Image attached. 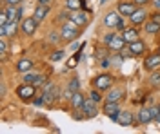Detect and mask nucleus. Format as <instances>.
Masks as SVG:
<instances>
[{
    "instance_id": "nucleus-1",
    "label": "nucleus",
    "mask_w": 160,
    "mask_h": 134,
    "mask_svg": "<svg viewBox=\"0 0 160 134\" xmlns=\"http://www.w3.org/2000/svg\"><path fill=\"white\" fill-rule=\"evenodd\" d=\"M80 29H82V27H78L73 20H68L64 25H62V31H60V35H62V42L71 44L73 40H77V38L80 36Z\"/></svg>"
},
{
    "instance_id": "nucleus-2",
    "label": "nucleus",
    "mask_w": 160,
    "mask_h": 134,
    "mask_svg": "<svg viewBox=\"0 0 160 134\" xmlns=\"http://www.w3.org/2000/svg\"><path fill=\"white\" fill-rule=\"evenodd\" d=\"M113 83H115V80H113L111 74H100V76H97V78L93 80L95 89H98L100 93H102V91H109L111 87H113Z\"/></svg>"
},
{
    "instance_id": "nucleus-3",
    "label": "nucleus",
    "mask_w": 160,
    "mask_h": 134,
    "mask_svg": "<svg viewBox=\"0 0 160 134\" xmlns=\"http://www.w3.org/2000/svg\"><path fill=\"white\" fill-rule=\"evenodd\" d=\"M58 87L55 85V83L48 82L46 85H44V93H42V96H44V100H46V103L48 105H51V103L55 102V100H58Z\"/></svg>"
},
{
    "instance_id": "nucleus-4",
    "label": "nucleus",
    "mask_w": 160,
    "mask_h": 134,
    "mask_svg": "<svg viewBox=\"0 0 160 134\" xmlns=\"http://www.w3.org/2000/svg\"><path fill=\"white\" fill-rule=\"evenodd\" d=\"M35 89H37V85L35 83H22L17 87V96L22 98V100H31L33 96H35Z\"/></svg>"
},
{
    "instance_id": "nucleus-5",
    "label": "nucleus",
    "mask_w": 160,
    "mask_h": 134,
    "mask_svg": "<svg viewBox=\"0 0 160 134\" xmlns=\"http://www.w3.org/2000/svg\"><path fill=\"white\" fill-rule=\"evenodd\" d=\"M122 20V15H120L118 11H109L108 15H106V18H104V24L109 27V29H117V25L120 24Z\"/></svg>"
},
{
    "instance_id": "nucleus-6",
    "label": "nucleus",
    "mask_w": 160,
    "mask_h": 134,
    "mask_svg": "<svg viewBox=\"0 0 160 134\" xmlns=\"http://www.w3.org/2000/svg\"><path fill=\"white\" fill-rule=\"evenodd\" d=\"M82 113H84V118H95L98 114V109H97V102L93 100H86L84 105H82Z\"/></svg>"
},
{
    "instance_id": "nucleus-7",
    "label": "nucleus",
    "mask_w": 160,
    "mask_h": 134,
    "mask_svg": "<svg viewBox=\"0 0 160 134\" xmlns=\"http://www.w3.org/2000/svg\"><path fill=\"white\" fill-rule=\"evenodd\" d=\"M144 67L148 71H155L160 67V53H153V54H148L146 60H144Z\"/></svg>"
},
{
    "instance_id": "nucleus-8",
    "label": "nucleus",
    "mask_w": 160,
    "mask_h": 134,
    "mask_svg": "<svg viewBox=\"0 0 160 134\" xmlns=\"http://www.w3.org/2000/svg\"><path fill=\"white\" fill-rule=\"evenodd\" d=\"M37 27H38V22L35 20L33 16H31V18H24V20H22V25H20L22 33H24V35H29V36L37 31Z\"/></svg>"
},
{
    "instance_id": "nucleus-9",
    "label": "nucleus",
    "mask_w": 160,
    "mask_h": 134,
    "mask_svg": "<svg viewBox=\"0 0 160 134\" xmlns=\"http://www.w3.org/2000/svg\"><path fill=\"white\" fill-rule=\"evenodd\" d=\"M117 11H118L122 16H128V18H129L131 15L137 11V4H135V2H120Z\"/></svg>"
},
{
    "instance_id": "nucleus-10",
    "label": "nucleus",
    "mask_w": 160,
    "mask_h": 134,
    "mask_svg": "<svg viewBox=\"0 0 160 134\" xmlns=\"http://www.w3.org/2000/svg\"><path fill=\"white\" fill-rule=\"evenodd\" d=\"M69 20H73L77 25H78V27H86V25L89 24V16H88L84 11L77 9L75 13H71V18H69Z\"/></svg>"
},
{
    "instance_id": "nucleus-11",
    "label": "nucleus",
    "mask_w": 160,
    "mask_h": 134,
    "mask_svg": "<svg viewBox=\"0 0 160 134\" xmlns=\"http://www.w3.org/2000/svg\"><path fill=\"white\" fill-rule=\"evenodd\" d=\"M129 20L133 25H140V24H146V20H148V13L142 9V7H137V11L133 13L129 16Z\"/></svg>"
},
{
    "instance_id": "nucleus-12",
    "label": "nucleus",
    "mask_w": 160,
    "mask_h": 134,
    "mask_svg": "<svg viewBox=\"0 0 160 134\" xmlns=\"http://www.w3.org/2000/svg\"><path fill=\"white\" fill-rule=\"evenodd\" d=\"M133 122H135V118H133V113H129V111H120L117 116V123H120L122 127H129V125H133Z\"/></svg>"
},
{
    "instance_id": "nucleus-13",
    "label": "nucleus",
    "mask_w": 160,
    "mask_h": 134,
    "mask_svg": "<svg viewBox=\"0 0 160 134\" xmlns=\"http://www.w3.org/2000/svg\"><path fill=\"white\" fill-rule=\"evenodd\" d=\"M106 45H108V49H109V51H122V49L126 47V40H124L122 36L118 38V36L115 35V36H113V38H111Z\"/></svg>"
},
{
    "instance_id": "nucleus-14",
    "label": "nucleus",
    "mask_w": 160,
    "mask_h": 134,
    "mask_svg": "<svg viewBox=\"0 0 160 134\" xmlns=\"http://www.w3.org/2000/svg\"><path fill=\"white\" fill-rule=\"evenodd\" d=\"M48 13H49L48 4H38V7H37V9H35V13H33V18L38 22V24H42V20L48 16Z\"/></svg>"
},
{
    "instance_id": "nucleus-15",
    "label": "nucleus",
    "mask_w": 160,
    "mask_h": 134,
    "mask_svg": "<svg viewBox=\"0 0 160 134\" xmlns=\"http://www.w3.org/2000/svg\"><path fill=\"white\" fill-rule=\"evenodd\" d=\"M129 51L133 53V56H138V54H144L146 53V44H144V40H135L129 44Z\"/></svg>"
},
{
    "instance_id": "nucleus-16",
    "label": "nucleus",
    "mask_w": 160,
    "mask_h": 134,
    "mask_svg": "<svg viewBox=\"0 0 160 134\" xmlns=\"http://www.w3.org/2000/svg\"><path fill=\"white\" fill-rule=\"evenodd\" d=\"M122 38L126 40V44H131V42L138 40V31H137L135 27H126V29L122 31Z\"/></svg>"
},
{
    "instance_id": "nucleus-17",
    "label": "nucleus",
    "mask_w": 160,
    "mask_h": 134,
    "mask_svg": "<svg viewBox=\"0 0 160 134\" xmlns=\"http://www.w3.org/2000/svg\"><path fill=\"white\" fill-rule=\"evenodd\" d=\"M137 122L138 123H149L153 122V114H151V109H140L138 114H137Z\"/></svg>"
},
{
    "instance_id": "nucleus-18",
    "label": "nucleus",
    "mask_w": 160,
    "mask_h": 134,
    "mask_svg": "<svg viewBox=\"0 0 160 134\" xmlns=\"http://www.w3.org/2000/svg\"><path fill=\"white\" fill-rule=\"evenodd\" d=\"M122 98H124V89H120V87L109 89V94L106 96V100H108V102H117V103H118Z\"/></svg>"
},
{
    "instance_id": "nucleus-19",
    "label": "nucleus",
    "mask_w": 160,
    "mask_h": 134,
    "mask_svg": "<svg viewBox=\"0 0 160 134\" xmlns=\"http://www.w3.org/2000/svg\"><path fill=\"white\" fill-rule=\"evenodd\" d=\"M102 111L108 114V116H111V114H118V113H120L118 103H117V102H108V100H106V103H104Z\"/></svg>"
},
{
    "instance_id": "nucleus-20",
    "label": "nucleus",
    "mask_w": 160,
    "mask_h": 134,
    "mask_svg": "<svg viewBox=\"0 0 160 134\" xmlns=\"http://www.w3.org/2000/svg\"><path fill=\"white\" fill-rule=\"evenodd\" d=\"M86 102V98H84V94L77 91V93H73V98H71V105H73V109H82V105Z\"/></svg>"
},
{
    "instance_id": "nucleus-21",
    "label": "nucleus",
    "mask_w": 160,
    "mask_h": 134,
    "mask_svg": "<svg viewBox=\"0 0 160 134\" xmlns=\"http://www.w3.org/2000/svg\"><path fill=\"white\" fill-rule=\"evenodd\" d=\"M31 69H33V62H31L29 58H22V60L17 63V71L22 72V74L28 72V71H31Z\"/></svg>"
},
{
    "instance_id": "nucleus-22",
    "label": "nucleus",
    "mask_w": 160,
    "mask_h": 134,
    "mask_svg": "<svg viewBox=\"0 0 160 134\" xmlns=\"http://www.w3.org/2000/svg\"><path fill=\"white\" fill-rule=\"evenodd\" d=\"M144 29L149 33V35H155V33L160 31V24H157L155 20H149V22H146V24H144Z\"/></svg>"
},
{
    "instance_id": "nucleus-23",
    "label": "nucleus",
    "mask_w": 160,
    "mask_h": 134,
    "mask_svg": "<svg viewBox=\"0 0 160 134\" xmlns=\"http://www.w3.org/2000/svg\"><path fill=\"white\" fill-rule=\"evenodd\" d=\"M60 40H62V35L57 33V31H51L49 35H48V42H49V44H57V42H60Z\"/></svg>"
},
{
    "instance_id": "nucleus-24",
    "label": "nucleus",
    "mask_w": 160,
    "mask_h": 134,
    "mask_svg": "<svg viewBox=\"0 0 160 134\" xmlns=\"http://www.w3.org/2000/svg\"><path fill=\"white\" fill-rule=\"evenodd\" d=\"M6 56H8V42L2 38V40H0V58L6 60Z\"/></svg>"
},
{
    "instance_id": "nucleus-25",
    "label": "nucleus",
    "mask_w": 160,
    "mask_h": 134,
    "mask_svg": "<svg viewBox=\"0 0 160 134\" xmlns=\"http://www.w3.org/2000/svg\"><path fill=\"white\" fill-rule=\"evenodd\" d=\"M149 83L153 87H160V72H153L149 76Z\"/></svg>"
},
{
    "instance_id": "nucleus-26",
    "label": "nucleus",
    "mask_w": 160,
    "mask_h": 134,
    "mask_svg": "<svg viewBox=\"0 0 160 134\" xmlns=\"http://www.w3.org/2000/svg\"><path fill=\"white\" fill-rule=\"evenodd\" d=\"M66 6H68V9L77 11L80 6H82V4H80V0H66Z\"/></svg>"
},
{
    "instance_id": "nucleus-27",
    "label": "nucleus",
    "mask_w": 160,
    "mask_h": 134,
    "mask_svg": "<svg viewBox=\"0 0 160 134\" xmlns=\"http://www.w3.org/2000/svg\"><path fill=\"white\" fill-rule=\"evenodd\" d=\"M68 87H69V89L73 91V93H77V91H78V87H80V82H78V78H73V80H71V82L68 83Z\"/></svg>"
},
{
    "instance_id": "nucleus-28",
    "label": "nucleus",
    "mask_w": 160,
    "mask_h": 134,
    "mask_svg": "<svg viewBox=\"0 0 160 134\" xmlns=\"http://www.w3.org/2000/svg\"><path fill=\"white\" fill-rule=\"evenodd\" d=\"M35 78H37V74H33V72H24V82L26 83H33L35 82Z\"/></svg>"
},
{
    "instance_id": "nucleus-29",
    "label": "nucleus",
    "mask_w": 160,
    "mask_h": 134,
    "mask_svg": "<svg viewBox=\"0 0 160 134\" xmlns=\"http://www.w3.org/2000/svg\"><path fill=\"white\" fill-rule=\"evenodd\" d=\"M89 98L93 100V102L98 103V102H100V98H102V96H100V91H98V89H93V91H91V94H89Z\"/></svg>"
},
{
    "instance_id": "nucleus-30",
    "label": "nucleus",
    "mask_w": 160,
    "mask_h": 134,
    "mask_svg": "<svg viewBox=\"0 0 160 134\" xmlns=\"http://www.w3.org/2000/svg\"><path fill=\"white\" fill-rule=\"evenodd\" d=\"M62 58H64V51H55L51 54V60H53V62H58Z\"/></svg>"
},
{
    "instance_id": "nucleus-31",
    "label": "nucleus",
    "mask_w": 160,
    "mask_h": 134,
    "mask_svg": "<svg viewBox=\"0 0 160 134\" xmlns=\"http://www.w3.org/2000/svg\"><path fill=\"white\" fill-rule=\"evenodd\" d=\"M35 85H37V87H40V85H44V83H46V78H44V76H38V74H37V78H35Z\"/></svg>"
},
{
    "instance_id": "nucleus-32",
    "label": "nucleus",
    "mask_w": 160,
    "mask_h": 134,
    "mask_svg": "<svg viewBox=\"0 0 160 134\" xmlns=\"http://www.w3.org/2000/svg\"><path fill=\"white\" fill-rule=\"evenodd\" d=\"M58 18H60V20H64V18H71V11L69 9H64L62 13H60Z\"/></svg>"
},
{
    "instance_id": "nucleus-33",
    "label": "nucleus",
    "mask_w": 160,
    "mask_h": 134,
    "mask_svg": "<svg viewBox=\"0 0 160 134\" xmlns=\"http://www.w3.org/2000/svg\"><path fill=\"white\" fill-rule=\"evenodd\" d=\"M137 6H140V7H144V6H148V4H151L153 0H133Z\"/></svg>"
},
{
    "instance_id": "nucleus-34",
    "label": "nucleus",
    "mask_w": 160,
    "mask_h": 134,
    "mask_svg": "<svg viewBox=\"0 0 160 134\" xmlns=\"http://www.w3.org/2000/svg\"><path fill=\"white\" fill-rule=\"evenodd\" d=\"M151 114H153V120L157 122V118H158V114H160V109L158 107H151Z\"/></svg>"
},
{
    "instance_id": "nucleus-35",
    "label": "nucleus",
    "mask_w": 160,
    "mask_h": 134,
    "mask_svg": "<svg viewBox=\"0 0 160 134\" xmlns=\"http://www.w3.org/2000/svg\"><path fill=\"white\" fill-rule=\"evenodd\" d=\"M2 2H4V4H8V6H18L22 0H2Z\"/></svg>"
},
{
    "instance_id": "nucleus-36",
    "label": "nucleus",
    "mask_w": 160,
    "mask_h": 134,
    "mask_svg": "<svg viewBox=\"0 0 160 134\" xmlns=\"http://www.w3.org/2000/svg\"><path fill=\"white\" fill-rule=\"evenodd\" d=\"M69 45H71V51H78V47H80V44L78 42H75V40L71 42Z\"/></svg>"
},
{
    "instance_id": "nucleus-37",
    "label": "nucleus",
    "mask_w": 160,
    "mask_h": 134,
    "mask_svg": "<svg viewBox=\"0 0 160 134\" xmlns=\"http://www.w3.org/2000/svg\"><path fill=\"white\" fill-rule=\"evenodd\" d=\"M44 103H46V100H44V96H42V98H37V100H35V105H37V107H40V105H44Z\"/></svg>"
},
{
    "instance_id": "nucleus-38",
    "label": "nucleus",
    "mask_w": 160,
    "mask_h": 134,
    "mask_svg": "<svg viewBox=\"0 0 160 134\" xmlns=\"http://www.w3.org/2000/svg\"><path fill=\"white\" fill-rule=\"evenodd\" d=\"M151 20H155L157 24H160V11H158V13H155V15L151 16Z\"/></svg>"
},
{
    "instance_id": "nucleus-39",
    "label": "nucleus",
    "mask_w": 160,
    "mask_h": 134,
    "mask_svg": "<svg viewBox=\"0 0 160 134\" xmlns=\"http://www.w3.org/2000/svg\"><path fill=\"white\" fill-rule=\"evenodd\" d=\"M153 4H155V7L160 11V0H153Z\"/></svg>"
},
{
    "instance_id": "nucleus-40",
    "label": "nucleus",
    "mask_w": 160,
    "mask_h": 134,
    "mask_svg": "<svg viewBox=\"0 0 160 134\" xmlns=\"http://www.w3.org/2000/svg\"><path fill=\"white\" fill-rule=\"evenodd\" d=\"M113 36H115V35H113V33H109V35H108V36H106V40H104V42H106V44H108V42H109L111 38H113Z\"/></svg>"
},
{
    "instance_id": "nucleus-41",
    "label": "nucleus",
    "mask_w": 160,
    "mask_h": 134,
    "mask_svg": "<svg viewBox=\"0 0 160 134\" xmlns=\"http://www.w3.org/2000/svg\"><path fill=\"white\" fill-rule=\"evenodd\" d=\"M0 94H2V96L6 94V85H4V83H2V87H0Z\"/></svg>"
},
{
    "instance_id": "nucleus-42",
    "label": "nucleus",
    "mask_w": 160,
    "mask_h": 134,
    "mask_svg": "<svg viewBox=\"0 0 160 134\" xmlns=\"http://www.w3.org/2000/svg\"><path fill=\"white\" fill-rule=\"evenodd\" d=\"M49 0H38V4H48Z\"/></svg>"
},
{
    "instance_id": "nucleus-43",
    "label": "nucleus",
    "mask_w": 160,
    "mask_h": 134,
    "mask_svg": "<svg viewBox=\"0 0 160 134\" xmlns=\"http://www.w3.org/2000/svg\"><path fill=\"white\" fill-rule=\"evenodd\" d=\"M158 53H160V47H158Z\"/></svg>"
},
{
    "instance_id": "nucleus-44",
    "label": "nucleus",
    "mask_w": 160,
    "mask_h": 134,
    "mask_svg": "<svg viewBox=\"0 0 160 134\" xmlns=\"http://www.w3.org/2000/svg\"><path fill=\"white\" fill-rule=\"evenodd\" d=\"M158 109H160V105H158Z\"/></svg>"
}]
</instances>
